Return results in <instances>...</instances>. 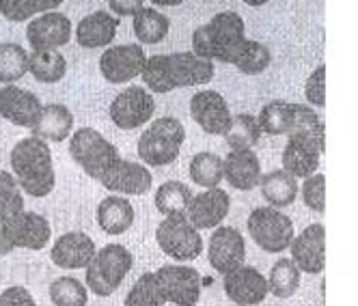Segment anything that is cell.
<instances>
[{"label":"cell","mask_w":358,"mask_h":306,"mask_svg":"<svg viewBox=\"0 0 358 306\" xmlns=\"http://www.w3.org/2000/svg\"><path fill=\"white\" fill-rule=\"evenodd\" d=\"M156 112V101L145 87L132 85L121 91L110 104V119L121 130H136V127L149 123Z\"/></svg>","instance_id":"10"},{"label":"cell","mask_w":358,"mask_h":306,"mask_svg":"<svg viewBox=\"0 0 358 306\" xmlns=\"http://www.w3.org/2000/svg\"><path fill=\"white\" fill-rule=\"evenodd\" d=\"M300 270L296 268V263L292 259H278L272 270H270V278L268 280V293L276 296V298H292L298 287H300Z\"/></svg>","instance_id":"30"},{"label":"cell","mask_w":358,"mask_h":306,"mask_svg":"<svg viewBox=\"0 0 358 306\" xmlns=\"http://www.w3.org/2000/svg\"><path fill=\"white\" fill-rule=\"evenodd\" d=\"M9 162L20 190L29 192L35 198L48 196L55 190L57 175L52 164V151H50L45 140L35 136L17 140L11 149Z\"/></svg>","instance_id":"2"},{"label":"cell","mask_w":358,"mask_h":306,"mask_svg":"<svg viewBox=\"0 0 358 306\" xmlns=\"http://www.w3.org/2000/svg\"><path fill=\"white\" fill-rule=\"evenodd\" d=\"M304 95L313 106H326V65L315 67V71L309 75L304 85Z\"/></svg>","instance_id":"43"},{"label":"cell","mask_w":358,"mask_h":306,"mask_svg":"<svg viewBox=\"0 0 358 306\" xmlns=\"http://www.w3.org/2000/svg\"><path fill=\"white\" fill-rule=\"evenodd\" d=\"M24 212V194L9 170H0V222Z\"/></svg>","instance_id":"38"},{"label":"cell","mask_w":358,"mask_h":306,"mask_svg":"<svg viewBox=\"0 0 358 306\" xmlns=\"http://www.w3.org/2000/svg\"><path fill=\"white\" fill-rule=\"evenodd\" d=\"M298 192L302 194V201L306 207L317 214H324V210H326V177L324 175L315 173L311 177H306Z\"/></svg>","instance_id":"42"},{"label":"cell","mask_w":358,"mask_h":306,"mask_svg":"<svg viewBox=\"0 0 358 306\" xmlns=\"http://www.w3.org/2000/svg\"><path fill=\"white\" fill-rule=\"evenodd\" d=\"M151 182H153V177L147 166H143L138 162L123 160V158H119L110 166V170L99 180V184L110 192L134 194V196L149 192Z\"/></svg>","instance_id":"21"},{"label":"cell","mask_w":358,"mask_h":306,"mask_svg":"<svg viewBox=\"0 0 358 306\" xmlns=\"http://www.w3.org/2000/svg\"><path fill=\"white\" fill-rule=\"evenodd\" d=\"M13 250V246L9 244L7 240V233H5V224L0 222V257H5V254H9Z\"/></svg>","instance_id":"46"},{"label":"cell","mask_w":358,"mask_h":306,"mask_svg":"<svg viewBox=\"0 0 358 306\" xmlns=\"http://www.w3.org/2000/svg\"><path fill=\"white\" fill-rule=\"evenodd\" d=\"M156 240L166 257L175 261H192L203 250L201 233L190 224L186 214L164 216V220L158 224Z\"/></svg>","instance_id":"8"},{"label":"cell","mask_w":358,"mask_h":306,"mask_svg":"<svg viewBox=\"0 0 358 306\" xmlns=\"http://www.w3.org/2000/svg\"><path fill=\"white\" fill-rule=\"evenodd\" d=\"M71 37V22L61 11H48L29 22L27 39L33 50H59Z\"/></svg>","instance_id":"18"},{"label":"cell","mask_w":358,"mask_h":306,"mask_svg":"<svg viewBox=\"0 0 358 306\" xmlns=\"http://www.w3.org/2000/svg\"><path fill=\"white\" fill-rule=\"evenodd\" d=\"M0 306H37V302L27 287L13 285L0 293Z\"/></svg>","instance_id":"44"},{"label":"cell","mask_w":358,"mask_h":306,"mask_svg":"<svg viewBox=\"0 0 358 306\" xmlns=\"http://www.w3.org/2000/svg\"><path fill=\"white\" fill-rule=\"evenodd\" d=\"M41 110L43 104L35 93L15 85H7L0 89V117L11 121L13 125L33 130L41 117Z\"/></svg>","instance_id":"17"},{"label":"cell","mask_w":358,"mask_h":306,"mask_svg":"<svg viewBox=\"0 0 358 306\" xmlns=\"http://www.w3.org/2000/svg\"><path fill=\"white\" fill-rule=\"evenodd\" d=\"M50 300L55 306H87L89 291L78 278L61 276L50 285Z\"/></svg>","instance_id":"36"},{"label":"cell","mask_w":358,"mask_h":306,"mask_svg":"<svg viewBox=\"0 0 358 306\" xmlns=\"http://www.w3.org/2000/svg\"><path fill=\"white\" fill-rule=\"evenodd\" d=\"M229 207H231V196L220 188H212L192 196L186 218L196 231H206V228L220 226V222L229 214Z\"/></svg>","instance_id":"19"},{"label":"cell","mask_w":358,"mask_h":306,"mask_svg":"<svg viewBox=\"0 0 358 306\" xmlns=\"http://www.w3.org/2000/svg\"><path fill=\"white\" fill-rule=\"evenodd\" d=\"M244 43V20L236 11H220L192 33V54L234 65Z\"/></svg>","instance_id":"3"},{"label":"cell","mask_w":358,"mask_h":306,"mask_svg":"<svg viewBox=\"0 0 358 306\" xmlns=\"http://www.w3.org/2000/svg\"><path fill=\"white\" fill-rule=\"evenodd\" d=\"M143 82L153 93H169L182 87L208 85L214 78V63L192 52L149 57L143 67Z\"/></svg>","instance_id":"1"},{"label":"cell","mask_w":358,"mask_h":306,"mask_svg":"<svg viewBox=\"0 0 358 306\" xmlns=\"http://www.w3.org/2000/svg\"><path fill=\"white\" fill-rule=\"evenodd\" d=\"M132 27H134L138 41L151 45V43H160L169 35L171 22L164 13L151 9V7H143L141 11L134 13Z\"/></svg>","instance_id":"29"},{"label":"cell","mask_w":358,"mask_h":306,"mask_svg":"<svg viewBox=\"0 0 358 306\" xmlns=\"http://www.w3.org/2000/svg\"><path fill=\"white\" fill-rule=\"evenodd\" d=\"M134 222V207L125 196H106L97 207V226L108 235H121Z\"/></svg>","instance_id":"26"},{"label":"cell","mask_w":358,"mask_h":306,"mask_svg":"<svg viewBox=\"0 0 358 306\" xmlns=\"http://www.w3.org/2000/svg\"><path fill=\"white\" fill-rule=\"evenodd\" d=\"M248 233L266 252H283L294 240V222L274 207H255L248 216Z\"/></svg>","instance_id":"7"},{"label":"cell","mask_w":358,"mask_h":306,"mask_svg":"<svg viewBox=\"0 0 358 306\" xmlns=\"http://www.w3.org/2000/svg\"><path fill=\"white\" fill-rule=\"evenodd\" d=\"M190 180L201 188L212 190L222 182V158L212 151H201L190 162Z\"/></svg>","instance_id":"32"},{"label":"cell","mask_w":358,"mask_h":306,"mask_svg":"<svg viewBox=\"0 0 358 306\" xmlns=\"http://www.w3.org/2000/svg\"><path fill=\"white\" fill-rule=\"evenodd\" d=\"M270 61H272V54H270L268 45H264L262 41L246 39V43L240 50L238 59L234 61V65L242 73H246V75H257V73H262L270 65Z\"/></svg>","instance_id":"39"},{"label":"cell","mask_w":358,"mask_h":306,"mask_svg":"<svg viewBox=\"0 0 358 306\" xmlns=\"http://www.w3.org/2000/svg\"><path fill=\"white\" fill-rule=\"evenodd\" d=\"M292 261L300 272L320 274L326 268V228L324 224H311L292 240Z\"/></svg>","instance_id":"16"},{"label":"cell","mask_w":358,"mask_h":306,"mask_svg":"<svg viewBox=\"0 0 358 306\" xmlns=\"http://www.w3.org/2000/svg\"><path fill=\"white\" fill-rule=\"evenodd\" d=\"M29 71L33 78L43 85H55L63 80L67 71V61L59 50H33L29 54Z\"/></svg>","instance_id":"28"},{"label":"cell","mask_w":358,"mask_h":306,"mask_svg":"<svg viewBox=\"0 0 358 306\" xmlns=\"http://www.w3.org/2000/svg\"><path fill=\"white\" fill-rule=\"evenodd\" d=\"M143 3L145 0H108L110 9L117 15H134L136 11L143 9Z\"/></svg>","instance_id":"45"},{"label":"cell","mask_w":358,"mask_h":306,"mask_svg":"<svg viewBox=\"0 0 358 306\" xmlns=\"http://www.w3.org/2000/svg\"><path fill=\"white\" fill-rule=\"evenodd\" d=\"M224 293L238 306H257L268 296V280L259 270L242 265L224 276Z\"/></svg>","instance_id":"20"},{"label":"cell","mask_w":358,"mask_h":306,"mask_svg":"<svg viewBox=\"0 0 358 306\" xmlns=\"http://www.w3.org/2000/svg\"><path fill=\"white\" fill-rule=\"evenodd\" d=\"M132 265L134 257L130 250L121 244H108L97 250L95 259L87 265V287L99 298H108L119 289Z\"/></svg>","instance_id":"5"},{"label":"cell","mask_w":358,"mask_h":306,"mask_svg":"<svg viewBox=\"0 0 358 306\" xmlns=\"http://www.w3.org/2000/svg\"><path fill=\"white\" fill-rule=\"evenodd\" d=\"M69 153L73 162L80 164V168L97 182L121 158L119 149L104 134L93 130V127H80V130L71 134Z\"/></svg>","instance_id":"6"},{"label":"cell","mask_w":358,"mask_h":306,"mask_svg":"<svg viewBox=\"0 0 358 306\" xmlns=\"http://www.w3.org/2000/svg\"><path fill=\"white\" fill-rule=\"evenodd\" d=\"M63 0H0V13L11 22H27L35 13L57 9Z\"/></svg>","instance_id":"37"},{"label":"cell","mask_w":358,"mask_h":306,"mask_svg":"<svg viewBox=\"0 0 358 306\" xmlns=\"http://www.w3.org/2000/svg\"><path fill=\"white\" fill-rule=\"evenodd\" d=\"M326 149V138H313V136H287V145L283 149V170L292 177H306L315 175L320 166V156Z\"/></svg>","instance_id":"13"},{"label":"cell","mask_w":358,"mask_h":306,"mask_svg":"<svg viewBox=\"0 0 358 306\" xmlns=\"http://www.w3.org/2000/svg\"><path fill=\"white\" fill-rule=\"evenodd\" d=\"M151 3L158 5V7H177V5L186 3V0H151Z\"/></svg>","instance_id":"47"},{"label":"cell","mask_w":358,"mask_h":306,"mask_svg":"<svg viewBox=\"0 0 358 306\" xmlns=\"http://www.w3.org/2000/svg\"><path fill=\"white\" fill-rule=\"evenodd\" d=\"M222 180L229 182L236 190L248 192L259 186L262 162L252 149H231L222 160Z\"/></svg>","instance_id":"22"},{"label":"cell","mask_w":358,"mask_h":306,"mask_svg":"<svg viewBox=\"0 0 358 306\" xmlns=\"http://www.w3.org/2000/svg\"><path fill=\"white\" fill-rule=\"evenodd\" d=\"M186 140L184 123L175 117H162L149 123L138 138V158L149 166L173 164Z\"/></svg>","instance_id":"4"},{"label":"cell","mask_w":358,"mask_h":306,"mask_svg":"<svg viewBox=\"0 0 358 306\" xmlns=\"http://www.w3.org/2000/svg\"><path fill=\"white\" fill-rule=\"evenodd\" d=\"M97 254L95 242L83 233V231H69L63 233L50 252V259L55 261V265L65 268V270H80L87 268Z\"/></svg>","instance_id":"23"},{"label":"cell","mask_w":358,"mask_h":306,"mask_svg":"<svg viewBox=\"0 0 358 306\" xmlns=\"http://www.w3.org/2000/svg\"><path fill=\"white\" fill-rule=\"evenodd\" d=\"M160 300L177 306H194L201 298V274L190 265H162L153 272Z\"/></svg>","instance_id":"9"},{"label":"cell","mask_w":358,"mask_h":306,"mask_svg":"<svg viewBox=\"0 0 358 306\" xmlns=\"http://www.w3.org/2000/svg\"><path fill=\"white\" fill-rule=\"evenodd\" d=\"M190 115L201 125L203 132L224 136L231 127V110L218 91H199L190 99Z\"/></svg>","instance_id":"14"},{"label":"cell","mask_w":358,"mask_h":306,"mask_svg":"<svg viewBox=\"0 0 358 306\" xmlns=\"http://www.w3.org/2000/svg\"><path fill=\"white\" fill-rule=\"evenodd\" d=\"M119 29V20L108 11H95L85 15L76 27V39L83 48H104L110 45Z\"/></svg>","instance_id":"24"},{"label":"cell","mask_w":358,"mask_h":306,"mask_svg":"<svg viewBox=\"0 0 358 306\" xmlns=\"http://www.w3.org/2000/svg\"><path fill=\"white\" fill-rule=\"evenodd\" d=\"M7 240L13 248H29V250H41L50 238H52V226L50 222L35 212H20L11 220L3 222Z\"/></svg>","instance_id":"15"},{"label":"cell","mask_w":358,"mask_h":306,"mask_svg":"<svg viewBox=\"0 0 358 306\" xmlns=\"http://www.w3.org/2000/svg\"><path fill=\"white\" fill-rule=\"evenodd\" d=\"M257 123H259L262 134H270V136L287 134L292 127V104H287L283 99L270 101V104L262 108Z\"/></svg>","instance_id":"34"},{"label":"cell","mask_w":358,"mask_h":306,"mask_svg":"<svg viewBox=\"0 0 358 306\" xmlns=\"http://www.w3.org/2000/svg\"><path fill=\"white\" fill-rule=\"evenodd\" d=\"M259 186H262V196L270 203V207H274V210L292 205L298 196V190H300L296 177H292L283 168L262 175Z\"/></svg>","instance_id":"27"},{"label":"cell","mask_w":358,"mask_h":306,"mask_svg":"<svg viewBox=\"0 0 358 306\" xmlns=\"http://www.w3.org/2000/svg\"><path fill=\"white\" fill-rule=\"evenodd\" d=\"M208 259H210V265L224 276L244 265L246 246L238 228L234 226L216 228L208 242Z\"/></svg>","instance_id":"12"},{"label":"cell","mask_w":358,"mask_h":306,"mask_svg":"<svg viewBox=\"0 0 358 306\" xmlns=\"http://www.w3.org/2000/svg\"><path fill=\"white\" fill-rule=\"evenodd\" d=\"M313 136V138H326L324 123L320 121L317 112L304 104H292V127L287 136Z\"/></svg>","instance_id":"40"},{"label":"cell","mask_w":358,"mask_h":306,"mask_svg":"<svg viewBox=\"0 0 358 306\" xmlns=\"http://www.w3.org/2000/svg\"><path fill=\"white\" fill-rule=\"evenodd\" d=\"M259 138H262V130L257 117H252L248 112L236 115L231 119V127L224 134V140L231 149H252L259 143Z\"/></svg>","instance_id":"33"},{"label":"cell","mask_w":358,"mask_h":306,"mask_svg":"<svg viewBox=\"0 0 358 306\" xmlns=\"http://www.w3.org/2000/svg\"><path fill=\"white\" fill-rule=\"evenodd\" d=\"M242 3H246V5H250V7H262V5L268 3V0H242Z\"/></svg>","instance_id":"48"},{"label":"cell","mask_w":358,"mask_h":306,"mask_svg":"<svg viewBox=\"0 0 358 306\" xmlns=\"http://www.w3.org/2000/svg\"><path fill=\"white\" fill-rule=\"evenodd\" d=\"M29 71V52L17 43H0V82L13 85Z\"/></svg>","instance_id":"35"},{"label":"cell","mask_w":358,"mask_h":306,"mask_svg":"<svg viewBox=\"0 0 358 306\" xmlns=\"http://www.w3.org/2000/svg\"><path fill=\"white\" fill-rule=\"evenodd\" d=\"M73 130V115L63 104H48L41 110L37 125L33 127V136L45 143H63Z\"/></svg>","instance_id":"25"},{"label":"cell","mask_w":358,"mask_h":306,"mask_svg":"<svg viewBox=\"0 0 358 306\" xmlns=\"http://www.w3.org/2000/svg\"><path fill=\"white\" fill-rule=\"evenodd\" d=\"M192 190L182 184V182H166L158 188L156 192V210L162 216H173V214H186L188 205L192 201Z\"/></svg>","instance_id":"31"},{"label":"cell","mask_w":358,"mask_h":306,"mask_svg":"<svg viewBox=\"0 0 358 306\" xmlns=\"http://www.w3.org/2000/svg\"><path fill=\"white\" fill-rule=\"evenodd\" d=\"M162 304L164 302L160 300L156 283H153V272L143 274L123 302V306H162Z\"/></svg>","instance_id":"41"},{"label":"cell","mask_w":358,"mask_h":306,"mask_svg":"<svg viewBox=\"0 0 358 306\" xmlns=\"http://www.w3.org/2000/svg\"><path fill=\"white\" fill-rule=\"evenodd\" d=\"M145 63H147V54L143 45L123 43V45H110L104 50V54L99 59V69L108 82L123 85V82L134 80L136 75H141Z\"/></svg>","instance_id":"11"}]
</instances>
